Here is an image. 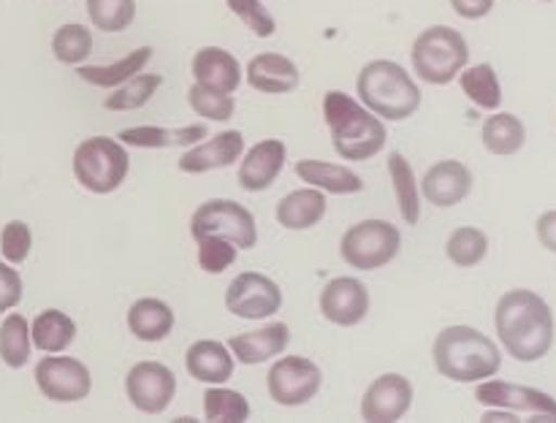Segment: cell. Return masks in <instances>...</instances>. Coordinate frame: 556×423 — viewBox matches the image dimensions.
<instances>
[{"instance_id": "obj_20", "label": "cell", "mask_w": 556, "mask_h": 423, "mask_svg": "<svg viewBox=\"0 0 556 423\" xmlns=\"http://www.w3.org/2000/svg\"><path fill=\"white\" fill-rule=\"evenodd\" d=\"M299 81H302V74L293 65V60L282 57V54H255L248 65V85L253 90L266 92V95H286V92H293L299 87Z\"/></svg>"}, {"instance_id": "obj_25", "label": "cell", "mask_w": 556, "mask_h": 423, "mask_svg": "<svg viewBox=\"0 0 556 423\" xmlns=\"http://www.w3.org/2000/svg\"><path fill=\"white\" fill-rule=\"evenodd\" d=\"M326 195L318 188L293 190L277 204V222L288 231H307L318 226L326 215Z\"/></svg>"}, {"instance_id": "obj_3", "label": "cell", "mask_w": 556, "mask_h": 423, "mask_svg": "<svg viewBox=\"0 0 556 423\" xmlns=\"http://www.w3.org/2000/svg\"><path fill=\"white\" fill-rule=\"evenodd\" d=\"M434 367L454 383H481L503 367V352L472 325H448L434 342Z\"/></svg>"}, {"instance_id": "obj_37", "label": "cell", "mask_w": 556, "mask_h": 423, "mask_svg": "<svg viewBox=\"0 0 556 423\" xmlns=\"http://www.w3.org/2000/svg\"><path fill=\"white\" fill-rule=\"evenodd\" d=\"M92 52V36L85 25H63L52 36V54L65 65H79Z\"/></svg>"}, {"instance_id": "obj_8", "label": "cell", "mask_w": 556, "mask_h": 423, "mask_svg": "<svg viewBox=\"0 0 556 423\" xmlns=\"http://www.w3.org/2000/svg\"><path fill=\"white\" fill-rule=\"evenodd\" d=\"M190 233L193 239L201 236H220L237 244L239 249H250L258 242V228H255V217L242 204L228 198H212L201 204L193 211L190 220Z\"/></svg>"}, {"instance_id": "obj_23", "label": "cell", "mask_w": 556, "mask_h": 423, "mask_svg": "<svg viewBox=\"0 0 556 423\" xmlns=\"http://www.w3.org/2000/svg\"><path fill=\"white\" fill-rule=\"evenodd\" d=\"M206 125H188V128H155V125H139V128H123L117 139L139 150H166V146H193L206 139Z\"/></svg>"}, {"instance_id": "obj_36", "label": "cell", "mask_w": 556, "mask_h": 423, "mask_svg": "<svg viewBox=\"0 0 556 423\" xmlns=\"http://www.w3.org/2000/svg\"><path fill=\"white\" fill-rule=\"evenodd\" d=\"M90 22L103 33H119L136 20V0H87Z\"/></svg>"}, {"instance_id": "obj_35", "label": "cell", "mask_w": 556, "mask_h": 423, "mask_svg": "<svg viewBox=\"0 0 556 423\" xmlns=\"http://www.w3.org/2000/svg\"><path fill=\"white\" fill-rule=\"evenodd\" d=\"M204 415L206 421L242 423L250 418V401L239 390L215 385V388H210L204 394Z\"/></svg>"}, {"instance_id": "obj_12", "label": "cell", "mask_w": 556, "mask_h": 423, "mask_svg": "<svg viewBox=\"0 0 556 423\" xmlns=\"http://www.w3.org/2000/svg\"><path fill=\"white\" fill-rule=\"evenodd\" d=\"M36 385L52 401H81L92 388L90 369L68 356H47L36 367Z\"/></svg>"}, {"instance_id": "obj_16", "label": "cell", "mask_w": 556, "mask_h": 423, "mask_svg": "<svg viewBox=\"0 0 556 423\" xmlns=\"http://www.w3.org/2000/svg\"><path fill=\"white\" fill-rule=\"evenodd\" d=\"M244 152V136L239 130H223V133L212 136V139L201 141V144L188 146L182 157H179V171L185 174H206L217 171V168L233 166Z\"/></svg>"}, {"instance_id": "obj_30", "label": "cell", "mask_w": 556, "mask_h": 423, "mask_svg": "<svg viewBox=\"0 0 556 423\" xmlns=\"http://www.w3.org/2000/svg\"><path fill=\"white\" fill-rule=\"evenodd\" d=\"M389 174L391 182L396 190V204H400V215L407 226H416L421 220V201H418V184H416V171L407 163V157L402 152H391L389 155Z\"/></svg>"}, {"instance_id": "obj_21", "label": "cell", "mask_w": 556, "mask_h": 423, "mask_svg": "<svg viewBox=\"0 0 556 423\" xmlns=\"http://www.w3.org/2000/svg\"><path fill=\"white\" fill-rule=\"evenodd\" d=\"M193 76H195V85L210 87V90H217V92H226V95L237 92V87L242 85V68H239V60L220 47H204L195 52Z\"/></svg>"}, {"instance_id": "obj_7", "label": "cell", "mask_w": 556, "mask_h": 423, "mask_svg": "<svg viewBox=\"0 0 556 423\" xmlns=\"http://www.w3.org/2000/svg\"><path fill=\"white\" fill-rule=\"evenodd\" d=\"M400 228L386 220H364L348 228L340 242V255L353 269L375 271L391 264L400 255Z\"/></svg>"}, {"instance_id": "obj_32", "label": "cell", "mask_w": 556, "mask_h": 423, "mask_svg": "<svg viewBox=\"0 0 556 423\" xmlns=\"http://www.w3.org/2000/svg\"><path fill=\"white\" fill-rule=\"evenodd\" d=\"M161 85L163 79L157 74L130 76L128 81H123V85L103 101V108H109V112H134V108L147 106Z\"/></svg>"}, {"instance_id": "obj_13", "label": "cell", "mask_w": 556, "mask_h": 423, "mask_svg": "<svg viewBox=\"0 0 556 423\" xmlns=\"http://www.w3.org/2000/svg\"><path fill=\"white\" fill-rule=\"evenodd\" d=\"M476 399L486 407H503L510 412H532L535 418L556 421V399L546 390L530 385L505 383V380H483L476 388Z\"/></svg>"}, {"instance_id": "obj_34", "label": "cell", "mask_w": 556, "mask_h": 423, "mask_svg": "<svg viewBox=\"0 0 556 423\" xmlns=\"http://www.w3.org/2000/svg\"><path fill=\"white\" fill-rule=\"evenodd\" d=\"M489 253V236L481 231V228H456L448 236V244H445V255L451 258V264L462 266V269H470V266L481 264Z\"/></svg>"}, {"instance_id": "obj_43", "label": "cell", "mask_w": 556, "mask_h": 423, "mask_svg": "<svg viewBox=\"0 0 556 423\" xmlns=\"http://www.w3.org/2000/svg\"><path fill=\"white\" fill-rule=\"evenodd\" d=\"M451 5L465 20H483L494 9V0H451Z\"/></svg>"}, {"instance_id": "obj_28", "label": "cell", "mask_w": 556, "mask_h": 423, "mask_svg": "<svg viewBox=\"0 0 556 423\" xmlns=\"http://www.w3.org/2000/svg\"><path fill=\"white\" fill-rule=\"evenodd\" d=\"M30 339L43 352H63L74 345L76 323L60 309H43L33 320Z\"/></svg>"}, {"instance_id": "obj_44", "label": "cell", "mask_w": 556, "mask_h": 423, "mask_svg": "<svg viewBox=\"0 0 556 423\" xmlns=\"http://www.w3.org/2000/svg\"><path fill=\"white\" fill-rule=\"evenodd\" d=\"M538 239H541L543 247L556 253V209L543 211V215L538 217Z\"/></svg>"}, {"instance_id": "obj_27", "label": "cell", "mask_w": 556, "mask_h": 423, "mask_svg": "<svg viewBox=\"0 0 556 423\" xmlns=\"http://www.w3.org/2000/svg\"><path fill=\"white\" fill-rule=\"evenodd\" d=\"M150 60H152V49L139 47L112 65H79V70H76V74H79V79H85L87 85L109 90V87H119L123 81H128L130 76L141 74Z\"/></svg>"}, {"instance_id": "obj_11", "label": "cell", "mask_w": 556, "mask_h": 423, "mask_svg": "<svg viewBox=\"0 0 556 423\" xmlns=\"http://www.w3.org/2000/svg\"><path fill=\"white\" fill-rule=\"evenodd\" d=\"M282 291L271 277L258 271H244L228 285L226 309L242 320H261L280 312Z\"/></svg>"}, {"instance_id": "obj_9", "label": "cell", "mask_w": 556, "mask_h": 423, "mask_svg": "<svg viewBox=\"0 0 556 423\" xmlns=\"http://www.w3.org/2000/svg\"><path fill=\"white\" fill-rule=\"evenodd\" d=\"M320 383H324V374L318 363L302 356L280 358L266 374L269 396L282 407L307 405L320 390Z\"/></svg>"}, {"instance_id": "obj_1", "label": "cell", "mask_w": 556, "mask_h": 423, "mask_svg": "<svg viewBox=\"0 0 556 423\" xmlns=\"http://www.w3.org/2000/svg\"><path fill=\"white\" fill-rule=\"evenodd\" d=\"M494 325L505 350L521 363L541 361L554 345V312L535 291L516 287L497 304Z\"/></svg>"}, {"instance_id": "obj_45", "label": "cell", "mask_w": 556, "mask_h": 423, "mask_svg": "<svg viewBox=\"0 0 556 423\" xmlns=\"http://www.w3.org/2000/svg\"><path fill=\"white\" fill-rule=\"evenodd\" d=\"M483 421H516V412L503 410V407H494V410H489L486 415H483Z\"/></svg>"}, {"instance_id": "obj_40", "label": "cell", "mask_w": 556, "mask_h": 423, "mask_svg": "<svg viewBox=\"0 0 556 423\" xmlns=\"http://www.w3.org/2000/svg\"><path fill=\"white\" fill-rule=\"evenodd\" d=\"M226 3H228V9H231L233 14L244 22V27H248V30H253L258 38H269L271 33L277 30L275 16L269 14V9H266L261 0H226Z\"/></svg>"}, {"instance_id": "obj_46", "label": "cell", "mask_w": 556, "mask_h": 423, "mask_svg": "<svg viewBox=\"0 0 556 423\" xmlns=\"http://www.w3.org/2000/svg\"><path fill=\"white\" fill-rule=\"evenodd\" d=\"M541 3H552V0H541Z\"/></svg>"}, {"instance_id": "obj_19", "label": "cell", "mask_w": 556, "mask_h": 423, "mask_svg": "<svg viewBox=\"0 0 556 423\" xmlns=\"http://www.w3.org/2000/svg\"><path fill=\"white\" fill-rule=\"evenodd\" d=\"M291 342V329L286 323H269L258 331H244V334H237L228 339V350L237 358L239 363H266L275 356H280L282 350Z\"/></svg>"}, {"instance_id": "obj_33", "label": "cell", "mask_w": 556, "mask_h": 423, "mask_svg": "<svg viewBox=\"0 0 556 423\" xmlns=\"http://www.w3.org/2000/svg\"><path fill=\"white\" fill-rule=\"evenodd\" d=\"M30 325L22 315H9L0 325V358L5 367L22 369L30 361Z\"/></svg>"}, {"instance_id": "obj_4", "label": "cell", "mask_w": 556, "mask_h": 423, "mask_svg": "<svg viewBox=\"0 0 556 423\" xmlns=\"http://www.w3.org/2000/svg\"><path fill=\"white\" fill-rule=\"evenodd\" d=\"M356 92L364 106L389 123L413 117L421 106V90L394 60H372L356 79Z\"/></svg>"}, {"instance_id": "obj_2", "label": "cell", "mask_w": 556, "mask_h": 423, "mask_svg": "<svg viewBox=\"0 0 556 423\" xmlns=\"http://www.w3.org/2000/svg\"><path fill=\"white\" fill-rule=\"evenodd\" d=\"M324 119L329 125L334 152L342 161H369L383 150L389 139L383 119L340 90L326 92Z\"/></svg>"}, {"instance_id": "obj_38", "label": "cell", "mask_w": 556, "mask_h": 423, "mask_svg": "<svg viewBox=\"0 0 556 423\" xmlns=\"http://www.w3.org/2000/svg\"><path fill=\"white\" fill-rule=\"evenodd\" d=\"M188 103L199 117L212 119V123H226V119L233 117V108H237V103H233L231 95L210 90V87H201V85L190 87Z\"/></svg>"}, {"instance_id": "obj_41", "label": "cell", "mask_w": 556, "mask_h": 423, "mask_svg": "<svg viewBox=\"0 0 556 423\" xmlns=\"http://www.w3.org/2000/svg\"><path fill=\"white\" fill-rule=\"evenodd\" d=\"M33 247V231L27 222L11 220L3 226V233H0V253L9 264H22L27 260Z\"/></svg>"}, {"instance_id": "obj_6", "label": "cell", "mask_w": 556, "mask_h": 423, "mask_svg": "<svg viewBox=\"0 0 556 423\" xmlns=\"http://www.w3.org/2000/svg\"><path fill=\"white\" fill-rule=\"evenodd\" d=\"M130 171V157L125 144L109 136H90L74 150V177L85 190L109 195L125 182Z\"/></svg>"}, {"instance_id": "obj_39", "label": "cell", "mask_w": 556, "mask_h": 423, "mask_svg": "<svg viewBox=\"0 0 556 423\" xmlns=\"http://www.w3.org/2000/svg\"><path fill=\"white\" fill-rule=\"evenodd\" d=\"M195 242H199V264L206 274H223L239 255V247L228 239L201 236Z\"/></svg>"}, {"instance_id": "obj_26", "label": "cell", "mask_w": 556, "mask_h": 423, "mask_svg": "<svg viewBox=\"0 0 556 423\" xmlns=\"http://www.w3.org/2000/svg\"><path fill=\"white\" fill-rule=\"evenodd\" d=\"M128 329L139 342H161L174 329V309L161 298H139L128 309Z\"/></svg>"}, {"instance_id": "obj_22", "label": "cell", "mask_w": 556, "mask_h": 423, "mask_svg": "<svg viewBox=\"0 0 556 423\" xmlns=\"http://www.w3.org/2000/svg\"><path fill=\"white\" fill-rule=\"evenodd\" d=\"M185 369L190 377L206 385H223L231 380L233 374V356L228 345L217 339H199L190 345L188 356H185Z\"/></svg>"}, {"instance_id": "obj_18", "label": "cell", "mask_w": 556, "mask_h": 423, "mask_svg": "<svg viewBox=\"0 0 556 423\" xmlns=\"http://www.w3.org/2000/svg\"><path fill=\"white\" fill-rule=\"evenodd\" d=\"M421 190L429 198V204L448 209V206L462 204L470 195L472 171L459 161H440L424 174Z\"/></svg>"}, {"instance_id": "obj_24", "label": "cell", "mask_w": 556, "mask_h": 423, "mask_svg": "<svg viewBox=\"0 0 556 423\" xmlns=\"http://www.w3.org/2000/svg\"><path fill=\"white\" fill-rule=\"evenodd\" d=\"M296 177L302 182H307L309 188H318L324 193L334 195H353L364 190V179L356 171H351L345 166H337V163L313 161V157L296 163Z\"/></svg>"}, {"instance_id": "obj_5", "label": "cell", "mask_w": 556, "mask_h": 423, "mask_svg": "<svg viewBox=\"0 0 556 423\" xmlns=\"http://www.w3.org/2000/svg\"><path fill=\"white\" fill-rule=\"evenodd\" d=\"M470 63V47L465 36L448 25L424 30L413 43V68L429 85H448Z\"/></svg>"}, {"instance_id": "obj_31", "label": "cell", "mask_w": 556, "mask_h": 423, "mask_svg": "<svg viewBox=\"0 0 556 423\" xmlns=\"http://www.w3.org/2000/svg\"><path fill=\"white\" fill-rule=\"evenodd\" d=\"M459 85L465 95L470 98L476 106L486 108V112H497L503 103V87H500L497 70L489 63H478L472 68H465L459 74Z\"/></svg>"}, {"instance_id": "obj_17", "label": "cell", "mask_w": 556, "mask_h": 423, "mask_svg": "<svg viewBox=\"0 0 556 423\" xmlns=\"http://www.w3.org/2000/svg\"><path fill=\"white\" fill-rule=\"evenodd\" d=\"M288 150L280 139H264L244 155L242 166H239V184L248 193H264L275 184L286 168Z\"/></svg>"}, {"instance_id": "obj_29", "label": "cell", "mask_w": 556, "mask_h": 423, "mask_svg": "<svg viewBox=\"0 0 556 423\" xmlns=\"http://www.w3.org/2000/svg\"><path fill=\"white\" fill-rule=\"evenodd\" d=\"M481 139L492 155H516L525 146L527 128L516 114L497 112L483 123Z\"/></svg>"}, {"instance_id": "obj_15", "label": "cell", "mask_w": 556, "mask_h": 423, "mask_svg": "<svg viewBox=\"0 0 556 423\" xmlns=\"http://www.w3.org/2000/svg\"><path fill=\"white\" fill-rule=\"evenodd\" d=\"M369 312V291L356 277H337L320 291V315L334 325H358Z\"/></svg>"}, {"instance_id": "obj_14", "label": "cell", "mask_w": 556, "mask_h": 423, "mask_svg": "<svg viewBox=\"0 0 556 423\" xmlns=\"http://www.w3.org/2000/svg\"><path fill=\"white\" fill-rule=\"evenodd\" d=\"M413 407V383L402 374H380L362 399V418L369 423H391L407 415Z\"/></svg>"}, {"instance_id": "obj_10", "label": "cell", "mask_w": 556, "mask_h": 423, "mask_svg": "<svg viewBox=\"0 0 556 423\" xmlns=\"http://www.w3.org/2000/svg\"><path fill=\"white\" fill-rule=\"evenodd\" d=\"M125 394L136 410L161 415L177 394V377L161 361H139L125 377Z\"/></svg>"}, {"instance_id": "obj_42", "label": "cell", "mask_w": 556, "mask_h": 423, "mask_svg": "<svg viewBox=\"0 0 556 423\" xmlns=\"http://www.w3.org/2000/svg\"><path fill=\"white\" fill-rule=\"evenodd\" d=\"M20 302H22L20 271L11 269L9 264H3V260H0V315H3L5 309L16 307Z\"/></svg>"}]
</instances>
